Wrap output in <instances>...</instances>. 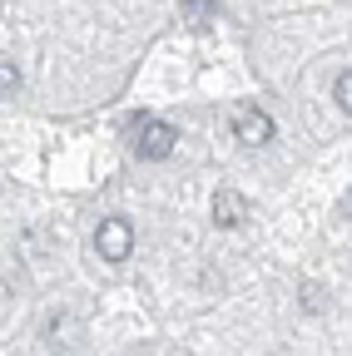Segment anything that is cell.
I'll return each instance as SVG.
<instances>
[{
    "mask_svg": "<svg viewBox=\"0 0 352 356\" xmlns=\"http://www.w3.org/2000/svg\"><path fill=\"white\" fill-rule=\"evenodd\" d=\"M129 144H135V154H139V159L159 163V159H169V154H174V144H179V129L164 124V119L139 114L135 124H129Z\"/></svg>",
    "mask_w": 352,
    "mask_h": 356,
    "instance_id": "1",
    "label": "cell"
},
{
    "mask_svg": "<svg viewBox=\"0 0 352 356\" xmlns=\"http://www.w3.org/2000/svg\"><path fill=\"white\" fill-rule=\"evenodd\" d=\"M95 252L105 262H129V252H135V222L129 218H105L100 228H95Z\"/></svg>",
    "mask_w": 352,
    "mask_h": 356,
    "instance_id": "2",
    "label": "cell"
},
{
    "mask_svg": "<svg viewBox=\"0 0 352 356\" xmlns=\"http://www.w3.org/2000/svg\"><path fill=\"white\" fill-rule=\"evenodd\" d=\"M234 139L248 144V149H263V144L273 139V114L258 109V104H238L234 109Z\"/></svg>",
    "mask_w": 352,
    "mask_h": 356,
    "instance_id": "3",
    "label": "cell"
},
{
    "mask_svg": "<svg viewBox=\"0 0 352 356\" xmlns=\"http://www.w3.org/2000/svg\"><path fill=\"white\" fill-rule=\"evenodd\" d=\"M243 218H248V198H243L238 188H218V198H213V222H218V228H238Z\"/></svg>",
    "mask_w": 352,
    "mask_h": 356,
    "instance_id": "4",
    "label": "cell"
},
{
    "mask_svg": "<svg viewBox=\"0 0 352 356\" xmlns=\"http://www.w3.org/2000/svg\"><path fill=\"white\" fill-rule=\"evenodd\" d=\"M15 89H20V70H15L6 55H0V99H6V95H15Z\"/></svg>",
    "mask_w": 352,
    "mask_h": 356,
    "instance_id": "5",
    "label": "cell"
},
{
    "mask_svg": "<svg viewBox=\"0 0 352 356\" xmlns=\"http://www.w3.org/2000/svg\"><path fill=\"white\" fill-rule=\"evenodd\" d=\"M332 95H337V104L352 114V70H342V74H337V89H332Z\"/></svg>",
    "mask_w": 352,
    "mask_h": 356,
    "instance_id": "6",
    "label": "cell"
},
{
    "mask_svg": "<svg viewBox=\"0 0 352 356\" xmlns=\"http://www.w3.org/2000/svg\"><path fill=\"white\" fill-rule=\"evenodd\" d=\"M337 213H342V218H347V222H352V193H347V198H342V203H337Z\"/></svg>",
    "mask_w": 352,
    "mask_h": 356,
    "instance_id": "7",
    "label": "cell"
}]
</instances>
